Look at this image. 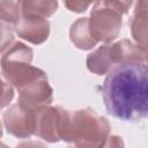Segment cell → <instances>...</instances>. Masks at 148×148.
<instances>
[{
  "label": "cell",
  "instance_id": "1",
  "mask_svg": "<svg viewBox=\"0 0 148 148\" xmlns=\"http://www.w3.org/2000/svg\"><path fill=\"white\" fill-rule=\"evenodd\" d=\"M102 96L108 112L117 119L135 123L148 118V65H116L103 82Z\"/></svg>",
  "mask_w": 148,
  "mask_h": 148
},
{
  "label": "cell",
  "instance_id": "2",
  "mask_svg": "<svg viewBox=\"0 0 148 148\" xmlns=\"http://www.w3.org/2000/svg\"><path fill=\"white\" fill-rule=\"evenodd\" d=\"M109 121L90 108L71 111L62 141L76 147H104L110 136Z\"/></svg>",
  "mask_w": 148,
  "mask_h": 148
},
{
  "label": "cell",
  "instance_id": "3",
  "mask_svg": "<svg viewBox=\"0 0 148 148\" xmlns=\"http://www.w3.org/2000/svg\"><path fill=\"white\" fill-rule=\"evenodd\" d=\"M123 15L118 9L97 0L89 17V27L94 38L105 44L114 40L121 30Z\"/></svg>",
  "mask_w": 148,
  "mask_h": 148
},
{
  "label": "cell",
  "instance_id": "4",
  "mask_svg": "<svg viewBox=\"0 0 148 148\" xmlns=\"http://www.w3.org/2000/svg\"><path fill=\"white\" fill-rule=\"evenodd\" d=\"M34 135L47 142H58L62 139L71 111L61 106H43L34 110Z\"/></svg>",
  "mask_w": 148,
  "mask_h": 148
},
{
  "label": "cell",
  "instance_id": "5",
  "mask_svg": "<svg viewBox=\"0 0 148 148\" xmlns=\"http://www.w3.org/2000/svg\"><path fill=\"white\" fill-rule=\"evenodd\" d=\"M2 119L5 128L13 136L18 139H27L34 135V110L22 105L20 102L10 105L3 112Z\"/></svg>",
  "mask_w": 148,
  "mask_h": 148
},
{
  "label": "cell",
  "instance_id": "6",
  "mask_svg": "<svg viewBox=\"0 0 148 148\" xmlns=\"http://www.w3.org/2000/svg\"><path fill=\"white\" fill-rule=\"evenodd\" d=\"M17 90L18 102L31 110L50 105L53 101V90L49 83L46 73L21 86Z\"/></svg>",
  "mask_w": 148,
  "mask_h": 148
},
{
  "label": "cell",
  "instance_id": "7",
  "mask_svg": "<svg viewBox=\"0 0 148 148\" xmlns=\"http://www.w3.org/2000/svg\"><path fill=\"white\" fill-rule=\"evenodd\" d=\"M16 34L29 43L38 45L49 38L50 23L45 17L21 15L16 24Z\"/></svg>",
  "mask_w": 148,
  "mask_h": 148
},
{
  "label": "cell",
  "instance_id": "8",
  "mask_svg": "<svg viewBox=\"0 0 148 148\" xmlns=\"http://www.w3.org/2000/svg\"><path fill=\"white\" fill-rule=\"evenodd\" d=\"M1 73L7 74L10 71L30 65L32 60V50L21 42H13L8 47L1 51Z\"/></svg>",
  "mask_w": 148,
  "mask_h": 148
},
{
  "label": "cell",
  "instance_id": "9",
  "mask_svg": "<svg viewBox=\"0 0 148 148\" xmlns=\"http://www.w3.org/2000/svg\"><path fill=\"white\" fill-rule=\"evenodd\" d=\"M110 53L114 66L127 62H146L148 57V54L140 49L136 43L128 39H121L111 44Z\"/></svg>",
  "mask_w": 148,
  "mask_h": 148
},
{
  "label": "cell",
  "instance_id": "10",
  "mask_svg": "<svg viewBox=\"0 0 148 148\" xmlns=\"http://www.w3.org/2000/svg\"><path fill=\"white\" fill-rule=\"evenodd\" d=\"M69 37L73 44L80 50H90L97 45L89 27V17L77 18L69 29Z\"/></svg>",
  "mask_w": 148,
  "mask_h": 148
},
{
  "label": "cell",
  "instance_id": "11",
  "mask_svg": "<svg viewBox=\"0 0 148 148\" xmlns=\"http://www.w3.org/2000/svg\"><path fill=\"white\" fill-rule=\"evenodd\" d=\"M110 49H111V44H104L94 52H91L90 54H88L86 64L91 73L97 75H104L108 74L114 67V64L111 58Z\"/></svg>",
  "mask_w": 148,
  "mask_h": 148
},
{
  "label": "cell",
  "instance_id": "12",
  "mask_svg": "<svg viewBox=\"0 0 148 148\" xmlns=\"http://www.w3.org/2000/svg\"><path fill=\"white\" fill-rule=\"evenodd\" d=\"M20 14L23 16L50 17L58 8V0H17Z\"/></svg>",
  "mask_w": 148,
  "mask_h": 148
},
{
  "label": "cell",
  "instance_id": "13",
  "mask_svg": "<svg viewBox=\"0 0 148 148\" xmlns=\"http://www.w3.org/2000/svg\"><path fill=\"white\" fill-rule=\"evenodd\" d=\"M130 25L135 43L148 54V10L134 12Z\"/></svg>",
  "mask_w": 148,
  "mask_h": 148
},
{
  "label": "cell",
  "instance_id": "14",
  "mask_svg": "<svg viewBox=\"0 0 148 148\" xmlns=\"http://www.w3.org/2000/svg\"><path fill=\"white\" fill-rule=\"evenodd\" d=\"M0 13V22L10 23L13 25H16L21 17L18 6L14 0H1Z\"/></svg>",
  "mask_w": 148,
  "mask_h": 148
},
{
  "label": "cell",
  "instance_id": "15",
  "mask_svg": "<svg viewBox=\"0 0 148 148\" xmlns=\"http://www.w3.org/2000/svg\"><path fill=\"white\" fill-rule=\"evenodd\" d=\"M97 0H64V3L67 9L74 13L86 12L91 3H95Z\"/></svg>",
  "mask_w": 148,
  "mask_h": 148
},
{
  "label": "cell",
  "instance_id": "16",
  "mask_svg": "<svg viewBox=\"0 0 148 148\" xmlns=\"http://www.w3.org/2000/svg\"><path fill=\"white\" fill-rule=\"evenodd\" d=\"M105 5H109L116 9H118L119 12H121L124 15L128 13L130 7L133 3V0H99Z\"/></svg>",
  "mask_w": 148,
  "mask_h": 148
},
{
  "label": "cell",
  "instance_id": "17",
  "mask_svg": "<svg viewBox=\"0 0 148 148\" xmlns=\"http://www.w3.org/2000/svg\"><path fill=\"white\" fill-rule=\"evenodd\" d=\"M13 84L8 83L7 81H3L2 83V98H1V108H5L9 104V102L14 97V89Z\"/></svg>",
  "mask_w": 148,
  "mask_h": 148
},
{
  "label": "cell",
  "instance_id": "18",
  "mask_svg": "<svg viewBox=\"0 0 148 148\" xmlns=\"http://www.w3.org/2000/svg\"><path fill=\"white\" fill-rule=\"evenodd\" d=\"M123 145L124 143L121 142V138H119V136H109L104 147H119V146H123Z\"/></svg>",
  "mask_w": 148,
  "mask_h": 148
},
{
  "label": "cell",
  "instance_id": "19",
  "mask_svg": "<svg viewBox=\"0 0 148 148\" xmlns=\"http://www.w3.org/2000/svg\"><path fill=\"white\" fill-rule=\"evenodd\" d=\"M148 10V0H136V6L134 12Z\"/></svg>",
  "mask_w": 148,
  "mask_h": 148
},
{
  "label": "cell",
  "instance_id": "20",
  "mask_svg": "<svg viewBox=\"0 0 148 148\" xmlns=\"http://www.w3.org/2000/svg\"><path fill=\"white\" fill-rule=\"evenodd\" d=\"M146 64H147V65H148V57H147V61H146Z\"/></svg>",
  "mask_w": 148,
  "mask_h": 148
}]
</instances>
